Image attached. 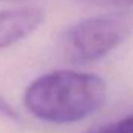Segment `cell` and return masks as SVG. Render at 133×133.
Segmentation results:
<instances>
[{
	"instance_id": "obj_5",
	"label": "cell",
	"mask_w": 133,
	"mask_h": 133,
	"mask_svg": "<svg viewBox=\"0 0 133 133\" xmlns=\"http://www.w3.org/2000/svg\"><path fill=\"white\" fill-rule=\"evenodd\" d=\"M96 6H132L133 0H82Z\"/></svg>"
},
{
	"instance_id": "obj_2",
	"label": "cell",
	"mask_w": 133,
	"mask_h": 133,
	"mask_svg": "<svg viewBox=\"0 0 133 133\" xmlns=\"http://www.w3.org/2000/svg\"><path fill=\"white\" fill-rule=\"evenodd\" d=\"M133 33V11L90 17L73 25L62 37V50L68 61L87 64L118 48Z\"/></svg>"
},
{
	"instance_id": "obj_3",
	"label": "cell",
	"mask_w": 133,
	"mask_h": 133,
	"mask_svg": "<svg viewBox=\"0 0 133 133\" xmlns=\"http://www.w3.org/2000/svg\"><path fill=\"white\" fill-rule=\"evenodd\" d=\"M43 22V11L39 8L0 9V50L8 48L33 34Z\"/></svg>"
},
{
	"instance_id": "obj_1",
	"label": "cell",
	"mask_w": 133,
	"mask_h": 133,
	"mask_svg": "<svg viewBox=\"0 0 133 133\" xmlns=\"http://www.w3.org/2000/svg\"><path fill=\"white\" fill-rule=\"evenodd\" d=\"M28 111L46 122L71 124L98 111L105 102V84L99 76L59 70L33 81L25 91Z\"/></svg>"
},
{
	"instance_id": "obj_4",
	"label": "cell",
	"mask_w": 133,
	"mask_h": 133,
	"mask_svg": "<svg viewBox=\"0 0 133 133\" xmlns=\"http://www.w3.org/2000/svg\"><path fill=\"white\" fill-rule=\"evenodd\" d=\"M84 133H133V115L125 116V118H122L119 121H115V122L101 125V127H96V129H91V130Z\"/></svg>"
},
{
	"instance_id": "obj_6",
	"label": "cell",
	"mask_w": 133,
	"mask_h": 133,
	"mask_svg": "<svg viewBox=\"0 0 133 133\" xmlns=\"http://www.w3.org/2000/svg\"><path fill=\"white\" fill-rule=\"evenodd\" d=\"M0 115L5 116V118H8V119H17V113L14 111V108L3 99L2 96H0Z\"/></svg>"
},
{
	"instance_id": "obj_7",
	"label": "cell",
	"mask_w": 133,
	"mask_h": 133,
	"mask_svg": "<svg viewBox=\"0 0 133 133\" xmlns=\"http://www.w3.org/2000/svg\"><path fill=\"white\" fill-rule=\"evenodd\" d=\"M6 2H28V0H6Z\"/></svg>"
}]
</instances>
